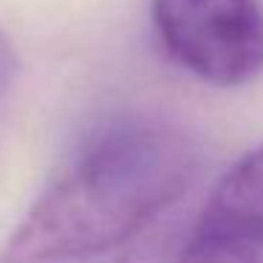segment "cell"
<instances>
[{
    "label": "cell",
    "mask_w": 263,
    "mask_h": 263,
    "mask_svg": "<svg viewBox=\"0 0 263 263\" xmlns=\"http://www.w3.org/2000/svg\"><path fill=\"white\" fill-rule=\"evenodd\" d=\"M153 26L167 57L218 88L263 71V14L255 0H153Z\"/></svg>",
    "instance_id": "7a4b0ae2"
},
{
    "label": "cell",
    "mask_w": 263,
    "mask_h": 263,
    "mask_svg": "<svg viewBox=\"0 0 263 263\" xmlns=\"http://www.w3.org/2000/svg\"><path fill=\"white\" fill-rule=\"evenodd\" d=\"M17 71H20V57L14 51L12 40L0 31V93L12 88V82L17 80Z\"/></svg>",
    "instance_id": "5b68a950"
},
{
    "label": "cell",
    "mask_w": 263,
    "mask_h": 263,
    "mask_svg": "<svg viewBox=\"0 0 263 263\" xmlns=\"http://www.w3.org/2000/svg\"><path fill=\"white\" fill-rule=\"evenodd\" d=\"M184 235H187V227H159L110 249V255L102 252L105 257L97 255V260L88 263H181Z\"/></svg>",
    "instance_id": "277c9868"
},
{
    "label": "cell",
    "mask_w": 263,
    "mask_h": 263,
    "mask_svg": "<svg viewBox=\"0 0 263 263\" xmlns=\"http://www.w3.org/2000/svg\"><path fill=\"white\" fill-rule=\"evenodd\" d=\"M195 173L187 133L127 119L93 136L17 223L0 263L88 260L142 235Z\"/></svg>",
    "instance_id": "6da1fadb"
},
{
    "label": "cell",
    "mask_w": 263,
    "mask_h": 263,
    "mask_svg": "<svg viewBox=\"0 0 263 263\" xmlns=\"http://www.w3.org/2000/svg\"><path fill=\"white\" fill-rule=\"evenodd\" d=\"M181 263H263V144L218 181L187 227Z\"/></svg>",
    "instance_id": "3957f363"
}]
</instances>
